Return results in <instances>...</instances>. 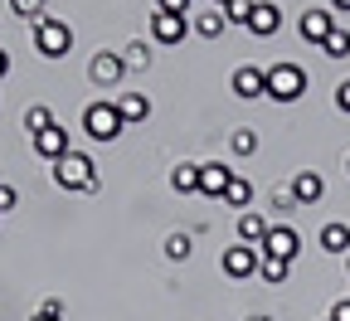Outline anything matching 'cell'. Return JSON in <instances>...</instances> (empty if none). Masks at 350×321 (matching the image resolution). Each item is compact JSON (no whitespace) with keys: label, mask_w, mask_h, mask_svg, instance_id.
Returning <instances> with one entry per match:
<instances>
[{"label":"cell","mask_w":350,"mask_h":321,"mask_svg":"<svg viewBox=\"0 0 350 321\" xmlns=\"http://www.w3.org/2000/svg\"><path fill=\"white\" fill-rule=\"evenodd\" d=\"M29 321H64V316H49V311H34Z\"/></svg>","instance_id":"obj_36"},{"label":"cell","mask_w":350,"mask_h":321,"mask_svg":"<svg viewBox=\"0 0 350 321\" xmlns=\"http://www.w3.org/2000/svg\"><path fill=\"white\" fill-rule=\"evenodd\" d=\"M5 73H10V54H5V49H0V78H5Z\"/></svg>","instance_id":"obj_35"},{"label":"cell","mask_w":350,"mask_h":321,"mask_svg":"<svg viewBox=\"0 0 350 321\" xmlns=\"http://www.w3.org/2000/svg\"><path fill=\"white\" fill-rule=\"evenodd\" d=\"M345 268H350V253H345Z\"/></svg>","instance_id":"obj_39"},{"label":"cell","mask_w":350,"mask_h":321,"mask_svg":"<svg viewBox=\"0 0 350 321\" xmlns=\"http://www.w3.org/2000/svg\"><path fill=\"white\" fill-rule=\"evenodd\" d=\"M117 112H122V122H146L151 117V98L146 93H122L117 98Z\"/></svg>","instance_id":"obj_18"},{"label":"cell","mask_w":350,"mask_h":321,"mask_svg":"<svg viewBox=\"0 0 350 321\" xmlns=\"http://www.w3.org/2000/svg\"><path fill=\"white\" fill-rule=\"evenodd\" d=\"M190 5L195 0H156V10H165V15H190Z\"/></svg>","instance_id":"obj_28"},{"label":"cell","mask_w":350,"mask_h":321,"mask_svg":"<svg viewBox=\"0 0 350 321\" xmlns=\"http://www.w3.org/2000/svg\"><path fill=\"white\" fill-rule=\"evenodd\" d=\"M214 5H239V0H214Z\"/></svg>","instance_id":"obj_37"},{"label":"cell","mask_w":350,"mask_h":321,"mask_svg":"<svg viewBox=\"0 0 350 321\" xmlns=\"http://www.w3.org/2000/svg\"><path fill=\"white\" fill-rule=\"evenodd\" d=\"M34 49H39L44 59H64V54L73 49V29H68L64 20H54V15H44V20L34 25Z\"/></svg>","instance_id":"obj_4"},{"label":"cell","mask_w":350,"mask_h":321,"mask_svg":"<svg viewBox=\"0 0 350 321\" xmlns=\"http://www.w3.org/2000/svg\"><path fill=\"white\" fill-rule=\"evenodd\" d=\"M326 321H331V316H326Z\"/></svg>","instance_id":"obj_42"},{"label":"cell","mask_w":350,"mask_h":321,"mask_svg":"<svg viewBox=\"0 0 350 321\" xmlns=\"http://www.w3.org/2000/svg\"><path fill=\"white\" fill-rule=\"evenodd\" d=\"M83 131L93 136V142H117V136L126 131V122H122V112H117V103H88L83 107Z\"/></svg>","instance_id":"obj_2"},{"label":"cell","mask_w":350,"mask_h":321,"mask_svg":"<svg viewBox=\"0 0 350 321\" xmlns=\"http://www.w3.org/2000/svg\"><path fill=\"white\" fill-rule=\"evenodd\" d=\"M224 205H229V209H248V205H253V185H248L243 175H234V180H229V190H224Z\"/></svg>","instance_id":"obj_21"},{"label":"cell","mask_w":350,"mask_h":321,"mask_svg":"<svg viewBox=\"0 0 350 321\" xmlns=\"http://www.w3.org/2000/svg\"><path fill=\"white\" fill-rule=\"evenodd\" d=\"M321 54H326V59H350V29H340V25H336V29H331V39L321 44Z\"/></svg>","instance_id":"obj_23"},{"label":"cell","mask_w":350,"mask_h":321,"mask_svg":"<svg viewBox=\"0 0 350 321\" xmlns=\"http://www.w3.org/2000/svg\"><path fill=\"white\" fill-rule=\"evenodd\" d=\"M229 88H234V98H243V103H253V98H268V68L243 64V68H234Z\"/></svg>","instance_id":"obj_7"},{"label":"cell","mask_w":350,"mask_h":321,"mask_svg":"<svg viewBox=\"0 0 350 321\" xmlns=\"http://www.w3.org/2000/svg\"><path fill=\"white\" fill-rule=\"evenodd\" d=\"M253 15V0H239V5H229V25H248Z\"/></svg>","instance_id":"obj_29"},{"label":"cell","mask_w":350,"mask_h":321,"mask_svg":"<svg viewBox=\"0 0 350 321\" xmlns=\"http://www.w3.org/2000/svg\"><path fill=\"white\" fill-rule=\"evenodd\" d=\"M10 5H15V15H25V20H44V0H10Z\"/></svg>","instance_id":"obj_27"},{"label":"cell","mask_w":350,"mask_h":321,"mask_svg":"<svg viewBox=\"0 0 350 321\" xmlns=\"http://www.w3.org/2000/svg\"><path fill=\"white\" fill-rule=\"evenodd\" d=\"M253 321H273V316H253Z\"/></svg>","instance_id":"obj_38"},{"label":"cell","mask_w":350,"mask_h":321,"mask_svg":"<svg viewBox=\"0 0 350 321\" xmlns=\"http://www.w3.org/2000/svg\"><path fill=\"white\" fill-rule=\"evenodd\" d=\"M68 151H73V136H68L59 122H54V127H44V131H34V156H44L49 166H54L59 156H68Z\"/></svg>","instance_id":"obj_9"},{"label":"cell","mask_w":350,"mask_h":321,"mask_svg":"<svg viewBox=\"0 0 350 321\" xmlns=\"http://www.w3.org/2000/svg\"><path fill=\"white\" fill-rule=\"evenodd\" d=\"M268 214H258V209H239V244H253L262 248V239H268Z\"/></svg>","instance_id":"obj_15"},{"label":"cell","mask_w":350,"mask_h":321,"mask_svg":"<svg viewBox=\"0 0 350 321\" xmlns=\"http://www.w3.org/2000/svg\"><path fill=\"white\" fill-rule=\"evenodd\" d=\"M229 151H234V156H253V151H258V131H253V127H234V131H229Z\"/></svg>","instance_id":"obj_22"},{"label":"cell","mask_w":350,"mask_h":321,"mask_svg":"<svg viewBox=\"0 0 350 321\" xmlns=\"http://www.w3.org/2000/svg\"><path fill=\"white\" fill-rule=\"evenodd\" d=\"M331 29H336V10H301V20H297V34L306 39V44H317V49H321V44L331 39Z\"/></svg>","instance_id":"obj_8"},{"label":"cell","mask_w":350,"mask_h":321,"mask_svg":"<svg viewBox=\"0 0 350 321\" xmlns=\"http://www.w3.org/2000/svg\"><path fill=\"white\" fill-rule=\"evenodd\" d=\"M331 10L336 15H350V0H331Z\"/></svg>","instance_id":"obj_34"},{"label":"cell","mask_w":350,"mask_h":321,"mask_svg":"<svg viewBox=\"0 0 350 321\" xmlns=\"http://www.w3.org/2000/svg\"><path fill=\"white\" fill-rule=\"evenodd\" d=\"M345 170H350V161H345Z\"/></svg>","instance_id":"obj_40"},{"label":"cell","mask_w":350,"mask_h":321,"mask_svg":"<svg viewBox=\"0 0 350 321\" xmlns=\"http://www.w3.org/2000/svg\"><path fill=\"white\" fill-rule=\"evenodd\" d=\"M20 205V195H15V185H0V214H10Z\"/></svg>","instance_id":"obj_30"},{"label":"cell","mask_w":350,"mask_h":321,"mask_svg":"<svg viewBox=\"0 0 350 321\" xmlns=\"http://www.w3.org/2000/svg\"><path fill=\"white\" fill-rule=\"evenodd\" d=\"M301 93H306V68L301 64H287L282 59V64L268 68V98L273 103H297Z\"/></svg>","instance_id":"obj_3"},{"label":"cell","mask_w":350,"mask_h":321,"mask_svg":"<svg viewBox=\"0 0 350 321\" xmlns=\"http://www.w3.org/2000/svg\"><path fill=\"white\" fill-rule=\"evenodd\" d=\"M44 127H54V112H49V107H39V103L25 107V131L34 136V131H44Z\"/></svg>","instance_id":"obj_24"},{"label":"cell","mask_w":350,"mask_h":321,"mask_svg":"<svg viewBox=\"0 0 350 321\" xmlns=\"http://www.w3.org/2000/svg\"><path fill=\"white\" fill-rule=\"evenodd\" d=\"M0 219H5V214H0Z\"/></svg>","instance_id":"obj_41"},{"label":"cell","mask_w":350,"mask_h":321,"mask_svg":"<svg viewBox=\"0 0 350 321\" xmlns=\"http://www.w3.org/2000/svg\"><path fill=\"white\" fill-rule=\"evenodd\" d=\"M88 78H93L98 88H117V83L126 78L122 54H93V64H88Z\"/></svg>","instance_id":"obj_12"},{"label":"cell","mask_w":350,"mask_h":321,"mask_svg":"<svg viewBox=\"0 0 350 321\" xmlns=\"http://www.w3.org/2000/svg\"><path fill=\"white\" fill-rule=\"evenodd\" d=\"M331 321H350V297H340V302L331 307Z\"/></svg>","instance_id":"obj_33"},{"label":"cell","mask_w":350,"mask_h":321,"mask_svg":"<svg viewBox=\"0 0 350 321\" xmlns=\"http://www.w3.org/2000/svg\"><path fill=\"white\" fill-rule=\"evenodd\" d=\"M248 34H258V39H273L278 29H282V10L273 5V0H253V15H248V25H243Z\"/></svg>","instance_id":"obj_10"},{"label":"cell","mask_w":350,"mask_h":321,"mask_svg":"<svg viewBox=\"0 0 350 321\" xmlns=\"http://www.w3.org/2000/svg\"><path fill=\"white\" fill-rule=\"evenodd\" d=\"M229 180H234V170H229L224 161H204V166H200V195H209V200H224Z\"/></svg>","instance_id":"obj_13"},{"label":"cell","mask_w":350,"mask_h":321,"mask_svg":"<svg viewBox=\"0 0 350 321\" xmlns=\"http://www.w3.org/2000/svg\"><path fill=\"white\" fill-rule=\"evenodd\" d=\"M336 107L350 117V78H345V83H336Z\"/></svg>","instance_id":"obj_31"},{"label":"cell","mask_w":350,"mask_h":321,"mask_svg":"<svg viewBox=\"0 0 350 321\" xmlns=\"http://www.w3.org/2000/svg\"><path fill=\"white\" fill-rule=\"evenodd\" d=\"M258 263H262V248H253V244H229L224 253H219V268H224V278H234V283L253 278Z\"/></svg>","instance_id":"obj_5"},{"label":"cell","mask_w":350,"mask_h":321,"mask_svg":"<svg viewBox=\"0 0 350 321\" xmlns=\"http://www.w3.org/2000/svg\"><path fill=\"white\" fill-rule=\"evenodd\" d=\"M224 29H229V5H214V0H209V10L195 20V34H204V39H219Z\"/></svg>","instance_id":"obj_16"},{"label":"cell","mask_w":350,"mask_h":321,"mask_svg":"<svg viewBox=\"0 0 350 321\" xmlns=\"http://www.w3.org/2000/svg\"><path fill=\"white\" fill-rule=\"evenodd\" d=\"M190 29H195V25H190L185 15H165V10L151 15V39H156V44H180Z\"/></svg>","instance_id":"obj_11"},{"label":"cell","mask_w":350,"mask_h":321,"mask_svg":"<svg viewBox=\"0 0 350 321\" xmlns=\"http://www.w3.org/2000/svg\"><path fill=\"white\" fill-rule=\"evenodd\" d=\"M165 258H170V263H185V258H190V234H170V239H165Z\"/></svg>","instance_id":"obj_26"},{"label":"cell","mask_w":350,"mask_h":321,"mask_svg":"<svg viewBox=\"0 0 350 321\" xmlns=\"http://www.w3.org/2000/svg\"><path fill=\"white\" fill-rule=\"evenodd\" d=\"M122 64H126V68H151V44H142V39H137V44H126Z\"/></svg>","instance_id":"obj_25"},{"label":"cell","mask_w":350,"mask_h":321,"mask_svg":"<svg viewBox=\"0 0 350 321\" xmlns=\"http://www.w3.org/2000/svg\"><path fill=\"white\" fill-rule=\"evenodd\" d=\"M262 253L268 258H282V263H297V253H301V234L292 224H273L268 229V239H262Z\"/></svg>","instance_id":"obj_6"},{"label":"cell","mask_w":350,"mask_h":321,"mask_svg":"<svg viewBox=\"0 0 350 321\" xmlns=\"http://www.w3.org/2000/svg\"><path fill=\"white\" fill-rule=\"evenodd\" d=\"M170 190L175 195H200V166L195 161H180L170 170Z\"/></svg>","instance_id":"obj_17"},{"label":"cell","mask_w":350,"mask_h":321,"mask_svg":"<svg viewBox=\"0 0 350 321\" xmlns=\"http://www.w3.org/2000/svg\"><path fill=\"white\" fill-rule=\"evenodd\" d=\"M258 278L268 283V287H282V283L292 278V263H282V258H268V253H262V263H258Z\"/></svg>","instance_id":"obj_19"},{"label":"cell","mask_w":350,"mask_h":321,"mask_svg":"<svg viewBox=\"0 0 350 321\" xmlns=\"http://www.w3.org/2000/svg\"><path fill=\"white\" fill-rule=\"evenodd\" d=\"M39 311H49V316H68V311H64V297H44V302H39Z\"/></svg>","instance_id":"obj_32"},{"label":"cell","mask_w":350,"mask_h":321,"mask_svg":"<svg viewBox=\"0 0 350 321\" xmlns=\"http://www.w3.org/2000/svg\"><path fill=\"white\" fill-rule=\"evenodd\" d=\"M54 185H59V190H98V185H103V175H98L93 156L68 151V156L54 161Z\"/></svg>","instance_id":"obj_1"},{"label":"cell","mask_w":350,"mask_h":321,"mask_svg":"<svg viewBox=\"0 0 350 321\" xmlns=\"http://www.w3.org/2000/svg\"><path fill=\"white\" fill-rule=\"evenodd\" d=\"M287 195H292L297 205H317V200L326 195V180H321L317 170H297V175H292V185H287Z\"/></svg>","instance_id":"obj_14"},{"label":"cell","mask_w":350,"mask_h":321,"mask_svg":"<svg viewBox=\"0 0 350 321\" xmlns=\"http://www.w3.org/2000/svg\"><path fill=\"white\" fill-rule=\"evenodd\" d=\"M321 248L336 258V253H350V224H326L321 229Z\"/></svg>","instance_id":"obj_20"}]
</instances>
